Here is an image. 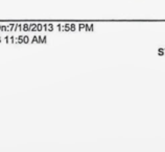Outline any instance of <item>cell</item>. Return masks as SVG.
<instances>
[{"label":"cell","instance_id":"obj_5","mask_svg":"<svg viewBox=\"0 0 165 152\" xmlns=\"http://www.w3.org/2000/svg\"><path fill=\"white\" fill-rule=\"evenodd\" d=\"M31 44H33V43H37V44H40V42H39V38L37 37V35H35L33 38V40H31V42H30Z\"/></svg>","mask_w":165,"mask_h":152},{"label":"cell","instance_id":"obj_2","mask_svg":"<svg viewBox=\"0 0 165 152\" xmlns=\"http://www.w3.org/2000/svg\"><path fill=\"white\" fill-rule=\"evenodd\" d=\"M14 31H22V24L17 23L16 26H15V28H14Z\"/></svg>","mask_w":165,"mask_h":152},{"label":"cell","instance_id":"obj_10","mask_svg":"<svg viewBox=\"0 0 165 152\" xmlns=\"http://www.w3.org/2000/svg\"><path fill=\"white\" fill-rule=\"evenodd\" d=\"M10 39H11V44H14L15 41H14V35H10Z\"/></svg>","mask_w":165,"mask_h":152},{"label":"cell","instance_id":"obj_3","mask_svg":"<svg viewBox=\"0 0 165 152\" xmlns=\"http://www.w3.org/2000/svg\"><path fill=\"white\" fill-rule=\"evenodd\" d=\"M37 30H38V31H42V30H44V24L38 23V24H37Z\"/></svg>","mask_w":165,"mask_h":152},{"label":"cell","instance_id":"obj_1","mask_svg":"<svg viewBox=\"0 0 165 152\" xmlns=\"http://www.w3.org/2000/svg\"><path fill=\"white\" fill-rule=\"evenodd\" d=\"M22 31H25V33H27V31H30V26H29V24H27V23H24V24L22 25Z\"/></svg>","mask_w":165,"mask_h":152},{"label":"cell","instance_id":"obj_8","mask_svg":"<svg viewBox=\"0 0 165 152\" xmlns=\"http://www.w3.org/2000/svg\"><path fill=\"white\" fill-rule=\"evenodd\" d=\"M1 31H8V26H6V25H1Z\"/></svg>","mask_w":165,"mask_h":152},{"label":"cell","instance_id":"obj_6","mask_svg":"<svg viewBox=\"0 0 165 152\" xmlns=\"http://www.w3.org/2000/svg\"><path fill=\"white\" fill-rule=\"evenodd\" d=\"M8 31H13L15 28V26H16V24H13V23H11V24H8Z\"/></svg>","mask_w":165,"mask_h":152},{"label":"cell","instance_id":"obj_12","mask_svg":"<svg viewBox=\"0 0 165 152\" xmlns=\"http://www.w3.org/2000/svg\"><path fill=\"white\" fill-rule=\"evenodd\" d=\"M0 43H1V38H0Z\"/></svg>","mask_w":165,"mask_h":152},{"label":"cell","instance_id":"obj_7","mask_svg":"<svg viewBox=\"0 0 165 152\" xmlns=\"http://www.w3.org/2000/svg\"><path fill=\"white\" fill-rule=\"evenodd\" d=\"M29 42V39H28V35H24L23 37V43L24 44H27Z\"/></svg>","mask_w":165,"mask_h":152},{"label":"cell","instance_id":"obj_11","mask_svg":"<svg viewBox=\"0 0 165 152\" xmlns=\"http://www.w3.org/2000/svg\"><path fill=\"white\" fill-rule=\"evenodd\" d=\"M0 31H1V25H0Z\"/></svg>","mask_w":165,"mask_h":152},{"label":"cell","instance_id":"obj_4","mask_svg":"<svg viewBox=\"0 0 165 152\" xmlns=\"http://www.w3.org/2000/svg\"><path fill=\"white\" fill-rule=\"evenodd\" d=\"M29 26H30V31H38L37 30V24L31 23V24H29Z\"/></svg>","mask_w":165,"mask_h":152},{"label":"cell","instance_id":"obj_9","mask_svg":"<svg viewBox=\"0 0 165 152\" xmlns=\"http://www.w3.org/2000/svg\"><path fill=\"white\" fill-rule=\"evenodd\" d=\"M4 40H5V43L6 44H11V43H10V40H11V39H10V35H5Z\"/></svg>","mask_w":165,"mask_h":152}]
</instances>
